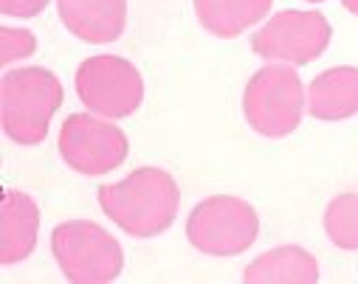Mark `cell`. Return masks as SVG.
I'll return each mask as SVG.
<instances>
[{
    "label": "cell",
    "instance_id": "cell-2",
    "mask_svg": "<svg viewBox=\"0 0 358 284\" xmlns=\"http://www.w3.org/2000/svg\"><path fill=\"white\" fill-rule=\"evenodd\" d=\"M3 133L23 147H34L48 135V124L62 105V84L45 68H17L0 84Z\"/></svg>",
    "mask_w": 358,
    "mask_h": 284
},
{
    "label": "cell",
    "instance_id": "cell-6",
    "mask_svg": "<svg viewBox=\"0 0 358 284\" xmlns=\"http://www.w3.org/2000/svg\"><path fill=\"white\" fill-rule=\"evenodd\" d=\"M76 96L87 110L108 119H124L144 99L141 73L122 57H91L76 70Z\"/></svg>",
    "mask_w": 358,
    "mask_h": 284
},
{
    "label": "cell",
    "instance_id": "cell-12",
    "mask_svg": "<svg viewBox=\"0 0 358 284\" xmlns=\"http://www.w3.org/2000/svg\"><path fill=\"white\" fill-rule=\"evenodd\" d=\"M248 284H310L319 278L316 256L305 248L285 245L257 256L243 276Z\"/></svg>",
    "mask_w": 358,
    "mask_h": 284
},
{
    "label": "cell",
    "instance_id": "cell-4",
    "mask_svg": "<svg viewBox=\"0 0 358 284\" xmlns=\"http://www.w3.org/2000/svg\"><path fill=\"white\" fill-rule=\"evenodd\" d=\"M51 251L68 281L76 284L113 281L124 267L122 245L102 225L87 220L57 225L51 234Z\"/></svg>",
    "mask_w": 358,
    "mask_h": 284
},
{
    "label": "cell",
    "instance_id": "cell-15",
    "mask_svg": "<svg viewBox=\"0 0 358 284\" xmlns=\"http://www.w3.org/2000/svg\"><path fill=\"white\" fill-rule=\"evenodd\" d=\"M37 51V40L26 29H0V65H9L15 59H26Z\"/></svg>",
    "mask_w": 358,
    "mask_h": 284
},
{
    "label": "cell",
    "instance_id": "cell-18",
    "mask_svg": "<svg viewBox=\"0 0 358 284\" xmlns=\"http://www.w3.org/2000/svg\"><path fill=\"white\" fill-rule=\"evenodd\" d=\"M310 3H322V0H310Z\"/></svg>",
    "mask_w": 358,
    "mask_h": 284
},
{
    "label": "cell",
    "instance_id": "cell-16",
    "mask_svg": "<svg viewBox=\"0 0 358 284\" xmlns=\"http://www.w3.org/2000/svg\"><path fill=\"white\" fill-rule=\"evenodd\" d=\"M48 6V0H0V9L9 17H34Z\"/></svg>",
    "mask_w": 358,
    "mask_h": 284
},
{
    "label": "cell",
    "instance_id": "cell-17",
    "mask_svg": "<svg viewBox=\"0 0 358 284\" xmlns=\"http://www.w3.org/2000/svg\"><path fill=\"white\" fill-rule=\"evenodd\" d=\"M341 3H344V9H347V12L358 15V0H341Z\"/></svg>",
    "mask_w": 358,
    "mask_h": 284
},
{
    "label": "cell",
    "instance_id": "cell-3",
    "mask_svg": "<svg viewBox=\"0 0 358 284\" xmlns=\"http://www.w3.org/2000/svg\"><path fill=\"white\" fill-rule=\"evenodd\" d=\"M245 121L265 138L291 135L305 113V87L294 68L265 65L251 76L243 93Z\"/></svg>",
    "mask_w": 358,
    "mask_h": 284
},
{
    "label": "cell",
    "instance_id": "cell-14",
    "mask_svg": "<svg viewBox=\"0 0 358 284\" xmlns=\"http://www.w3.org/2000/svg\"><path fill=\"white\" fill-rule=\"evenodd\" d=\"M324 231L344 251L358 248V195H338L324 211Z\"/></svg>",
    "mask_w": 358,
    "mask_h": 284
},
{
    "label": "cell",
    "instance_id": "cell-11",
    "mask_svg": "<svg viewBox=\"0 0 358 284\" xmlns=\"http://www.w3.org/2000/svg\"><path fill=\"white\" fill-rule=\"evenodd\" d=\"M308 110L322 121H341L358 113V68H330L310 82Z\"/></svg>",
    "mask_w": 358,
    "mask_h": 284
},
{
    "label": "cell",
    "instance_id": "cell-13",
    "mask_svg": "<svg viewBox=\"0 0 358 284\" xmlns=\"http://www.w3.org/2000/svg\"><path fill=\"white\" fill-rule=\"evenodd\" d=\"M271 3L274 0H195V15L206 31L220 40H231L259 23Z\"/></svg>",
    "mask_w": 358,
    "mask_h": 284
},
{
    "label": "cell",
    "instance_id": "cell-9",
    "mask_svg": "<svg viewBox=\"0 0 358 284\" xmlns=\"http://www.w3.org/2000/svg\"><path fill=\"white\" fill-rule=\"evenodd\" d=\"M59 20L85 43H113L127 26V0H57Z\"/></svg>",
    "mask_w": 358,
    "mask_h": 284
},
{
    "label": "cell",
    "instance_id": "cell-10",
    "mask_svg": "<svg viewBox=\"0 0 358 284\" xmlns=\"http://www.w3.org/2000/svg\"><path fill=\"white\" fill-rule=\"evenodd\" d=\"M40 209L23 192H6L0 203V262L17 264L31 256L37 245Z\"/></svg>",
    "mask_w": 358,
    "mask_h": 284
},
{
    "label": "cell",
    "instance_id": "cell-1",
    "mask_svg": "<svg viewBox=\"0 0 358 284\" xmlns=\"http://www.w3.org/2000/svg\"><path fill=\"white\" fill-rule=\"evenodd\" d=\"M99 206L130 237H155L172 225L181 192L164 169L141 166L122 183L102 186Z\"/></svg>",
    "mask_w": 358,
    "mask_h": 284
},
{
    "label": "cell",
    "instance_id": "cell-7",
    "mask_svg": "<svg viewBox=\"0 0 358 284\" xmlns=\"http://www.w3.org/2000/svg\"><path fill=\"white\" fill-rule=\"evenodd\" d=\"M59 155L79 174H108L124 163L127 135L110 121L73 113L65 119L59 130Z\"/></svg>",
    "mask_w": 358,
    "mask_h": 284
},
{
    "label": "cell",
    "instance_id": "cell-5",
    "mask_svg": "<svg viewBox=\"0 0 358 284\" xmlns=\"http://www.w3.org/2000/svg\"><path fill=\"white\" fill-rule=\"evenodd\" d=\"M259 234L257 211L231 195H215L198 203L187 220L189 242L209 256H237Z\"/></svg>",
    "mask_w": 358,
    "mask_h": 284
},
{
    "label": "cell",
    "instance_id": "cell-8",
    "mask_svg": "<svg viewBox=\"0 0 358 284\" xmlns=\"http://www.w3.org/2000/svg\"><path fill=\"white\" fill-rule=\"evenodd\" d=\"M330 34H333V29L324 15L288 9V12L274 15L251 37V48L262 59L305 65L327 48Z\"/></svg>",
    "mask_w": 358,
    "mask_h": 284
}]
</instances>
